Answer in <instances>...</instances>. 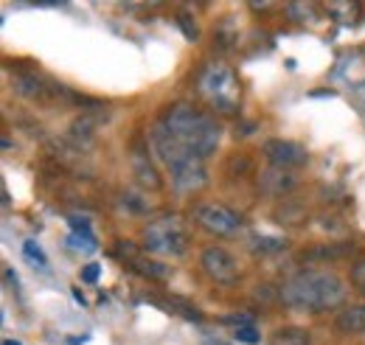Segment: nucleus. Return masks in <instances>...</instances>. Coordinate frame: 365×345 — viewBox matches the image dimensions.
Listing matches in <instances>:
<instances>
[{
	"label": "nucleus",
	"mask_w": 365,
	"mask_h": 345,
	"mask_svg": "<svg viewBox=\"0 0 365 345\" xmlns=\"http://www.w3.org/2000/svg\"><path fill=\"white\" fill-rule=\"evenodd\" d=\"M73 298H76V301L82 303V306H85V295H82V292H79V289H73Z\"/></svg>",
	"instance_id": "412c9836"
},
{
	"label": "nucleus",
	"mask_w": 365,
	"mask_h": 345,
	"mask_svg": "<svg viewBox=\"0 0 365 345\" xmlns=\"http://www.w3.org/2000/svg\"><path fill=\"white\" fill-rule=\"evenodd\" d=\"M197 87L200 93L214 104L217 113H236V93H239V85H236V73L230 71L225 62H208L200 76H197Z\"/></svg>",
	"instance_id": "20e7f679"
},
{
	"label": "nucleus",
	"mask_w": 365,
	"mask_h": 345,
	"mask_svg": "<svg viewBox=\"0 0 365 345\" xmlns=\"http://www.w3.org/2000/svg\"><path fill=\"white\" fill-rule=\"evenodd\" d=\"M68 225L73 227V233L68 236V244H71L73 250H82V253H96V250H98V242H96V236L91 233V225H88L85 219L71 216Z\"/></svg>",
	"instance_id": "1a4fd4ad"
},
{
	"label": "nucleus",
	"mask_w": 365,
	"mask_h": 345,
	"mask_svg": "<svg viewBox=\"0 0 365 345\" xmlns=\"http://www.w3.org/2000/svg\"><path fill=\"white\" fill-rule=\"evenodd\" d=\"M178 23H180L182 34H185V37H188L191 43H194V40L200 37V29H197V23L191 20V14H185V11H180V14H178Z\"/></svg>",
	"instance_id": "a211bd4d"
},
{
	"label": "nucleus",
	"mask_w": 365,
	"mask_h": 345,
	"mask_svg": "<svg viewBox=\"0 0 365 345\" xmlns=\"http://www.w3.org/2000/svg\"><path fill=\"white\" fill-rule=\"evenodd\" d=\"M191 216L200 227H205L208 233H217V236H228L242 225L239 214L230 211L228 205H220V202H200Z\"/></svg>",
	"instance_id": "423d86ee"
},
{
	"label": "nucleus",
	"mask_w": 365,
	"mask_h": 345,
	"mask_svg": "<svg viewBox=\"0 0 365 345\" xmlns=\"http://www.w3.org/2000/svg\"><path fill=\"white\" fill-rule=\"evenodd\" d=\"M281 298L298 311H329L346 298V287L334 272L326 269H301L284 287Z\"/></svg>",
	"instance_id": "f257e3e1"
},
{
	"label": "nucleus",
	"mask_w": 365,
	"mask_h": 345,
	"mask_svg": "<svg viewBox=\"0 0 365 345\" xmlns=\"http://www.w3.org/2000/svg\"><path fill=\"white\" fill-rule=\"evenodd\" d=\"M295 174H289L287 169H273V172H264L262 174V188L270 194V197H281L287 191L295 188Z\"/></svg>",
	"instance_id": "9d476101"
},
{
	"label": "nucleus",
	"mask_w": 365,
	"mask_h": 345,
	"mask_svg": "<svg viewBox=\"0 0 365 345\" xmlns=\"http://www.w3.org/2000/svg\"><path fill=\"white\" fill-rule=\"evenodd\" d=\"M264 155H267V160L273 163L275 169H295V166H304L309 160V152L301 143L281 140V138L264 143Z\"/></svg>",
	"instance_id": "6e6552de"
},
{
	"label": "nucleus",
	"mask_w": 365,
	"mask_h": 345,
	"mask_svg": "<svg viewBox=\"0 0 365 345\" xmlns=\"http://www.w3.org/2000/svg\"><path fill=\"white\" fill-rule=\"evenodd\" d=\"M98 272H101V264H88V267L82 269V281H85V284H96V281H98Z\"/></svg>",
	"instance_id": "aec40b11"
},
{
	"label": "nucleus",
	"mask_w": 365,
	"mask_h": 345,
	"mask_svg": "<svg viewBox=\"0 0 365 345\" xmlns=\"http://www.w3.org/2000/svg\"><path fill=\"white\" fill-rule=\"evenodd\" d=\"M143 247L160 256H182L188 247V230L180 216H163L143 230Z\"/></svg>",
	"instance_id": "39448f33"
},
{
	"label": "nucleus",
	"mask_w": 365,
	"mask_h": 345,
	"mask_svg": "<svg viewBox=\"0 0 365 345\" xmlns=\"http://www.w3.org/2000/svg\"><path fill=\"white\" fill-rule=\"evenodd\" d=\"M253 247L262 250V253H275V250H284L287 247V239H278V236H253Z\"/></svg>",
	"instance_id": "dca6fc26"
},
{
	"label": "nucleus",
	"mask_w": 365,
	"mask_h": 345,
	"mask_svg": "<svg viewBox=\"0 0 365 345\" xmlns=\"http://www.w3.org/2000/svg\"><path fill=\"white\" fill-rule=\"evenodd\" d=\"M133 169H135L140 185H146V188H160V174L149 163V155H146V152L133 149Z\"/></svg>",
	"instance_id": "f8f14e48"
},
{
	"label": "nucleus",
	"mask_w": 365,
	"mask_h": 345,
	"mask_svg": "<svg viewBox=\"0 0 365 345\" xmlns=\"http://www.w3.org/2000/svg\"><path fill=\"white\" fill-rule=\"evenodd\" d=\"M233 340H236V343L256 345L259 340H262V334H259L253 326H236V331H233Z\"/></svg>",
	"instance_id": "f3484780"
},
{
	"label": "nucleus",
	"mask_w": 365,
	"mask_h": 345,
	"mask_svg": "<svg viewBox=\"0 0 365 345\" xmlns=\"http://www.w3.org/2000/svg\"><path fill=\"white\" fill-rule=\"evenodd\" d=\"M149 140H152V149H155L158 160L172 174V182H175L178 191L188 194V191H197V188L205 185V180H208L205 177V160L200 155H194L188 146H182L180 140L163 127V121L152 127Z\"/></svg>",
	"instance_id": "f03ea898"
},
{
	"label": "nucleus",
	"mask_w": 365,
	"mask_h": 345,
	"mask_svg": "<svg viewBox=\"0 0 365 345\" xmlns=\"http://www.w3.org/2000/svg\"><path fill=\"white\" fill-rule=\"evenodd\" d=\"M3 345H23V343H17V340H6Z\"/></svg>",
	"instance_id": "4be33fe9"
},
{
	"label": "nucleus",
	"mask_w": 365,
	"mask_h": 345,
	"mask_svg": "<svg viewBox=\"0 0 365 345\" xmlns=\"http://www.w3.org/2000/svg\"><path fill=\"white\" fill-rule=\"evenodd\" d=\"M334 326H337L343 334H365V303L343 309V311L337 314Z\"/></svg>",
	"instance_id": "9b49d317"
},
{
	"label": "nucleus",
	"mask_w": 365,
	"mask_h": 345,
	"mask_svg": "<svg viewBox=\"0 0 365 345\" xmlns=\"http://www.w3.org/2000/svg\"><path fill=\"white\" fill-rule=\"evenodd\" d=\"M200 264H202L205 275L214 278L217 284H233L239 278V264H236V259L230 256L225 247H208L202 253Z\"/></svg>",
	"instance_id": "0eeeda50"
},
{
	"label": "nucleus",
	"mask_w": 365,
	"mask_h": 345,
	"mask_svg": "<svg viewBox=\"0 0 365 345\" xmlns=\"http://www.w3.org/2000/svg\"><path fill=\"white\" fill-rule=\"evenodd\" d=\"M270 345H312V337L304 329H278Z\"/></svg>",
	"instance_id": "ddd939ff"
},
{
	"label": "nucleus",
	"mask_w": 365,
	"mask_h": 345,
	"mask_svg": "<svg viewBox=\"0 0 365 345\" xmlns=\"http://www.w3.org/2000/svg\"><path fill=\"white\" fill-rule=\"evenodd\" d=\"M133 267H135L140 275H146V278H166V275H169V267H166V264H158V261L135 259Z\"/></svg>",
	"instance_id": "4468645a"
},
{
	"label": "nucleus",
	"mask_w": 365,
	"mask_h": 345,
	"mask_svg": "<svg viewBox=\"0 0 365 345\" xmlns=\"http://www.w3.org/2000/svg\"><path fill=\"white\" fill-rule=\"evenodd\" d=\"M23 256L31 261L34 267H40V269H46V267H48L46 253H43V247H40L34 239H26V242H23Z\"/></svg>",
	"instance_id": "2eb2a0df"
},
{
	"label": "nucleus",
	"mask_w": 365,
	"mask_h": 345,
	"mask_svg": "<svg viewBox=\"0 0 365 345\" xmlns=\"http://www.w3.org/2000/svg\"><path fill=\"white\" fill-rule=\"evenodd\" d=\"M163 127L172 132L182 146H188L194 155H200L202 160L217 152L220 138H222L220 124L211 115L194 110L191 104H175V107H169L166 115H163Z\"/></svg>",
	"instance_id": "7ed1b4c3"
},
{
	"label": "nucleus",
	"mask_w": 365,
	"mask_h": 345,
	"mask_svg": "<svg viewBox=\"0 0 365 345\" xmlns=\"http://www.w3.org/2000/svg\"><path fill=\"white\" fill-rule=\"evenodd\" d=\"M351 284L357 287V292L365 295V259H360L354 267H351Z\"/></svg>",
	"instance_id": "6ab92c4d"
},
{
	"label": "nucleus",
	"mask_w": 365,
	"mask_h": 345,
	"mask_svg": "<svg viewBox=\"0 0 365 345\" xmlns=\"http://www.w3.org/2000/svg\"><path fill=\"white\" fill-rule=\"evenodd\" d=\"M211 345H225V343H211Z\"/></svg>",
	"instance_id": "5701e85b"
}]
</instances>
